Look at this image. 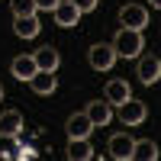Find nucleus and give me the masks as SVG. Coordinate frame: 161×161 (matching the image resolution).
<instances>
[{
  "mask_svg": "<svg viewBox=\"0 0 161 161\" xmlns=\"http://www.w3.org/2000/svg\"><path fill=\"white\" fill-rule=\"evenodd\" d=\"M110 45H113V52H116V58H139L142 48H145L139 29H119V32L113 36Z\"/></svg>",
  "mask_w": 161,
  "mask_h": 161,
  "instance_id": "1",
  "label": "nucleus"
},
{
  "mask_svg": "<svg viewBox=\"0 0 161 161\" xmlns=\"http://www.w3.org/2000/svg\"><path fill=\"white\" fill-rule=\"evenodd\" d=\"M87 61H90L93 71H110L113 64H116V52H113L110 42H97V45L87 48Z\"/></svg>",
  "mask_w": 161,
  "mask_h": 161,
  "instance_id": "2",
  "label": "nucleus"
},
{
  "mask_svg": "<svg viewBox=\"0 0 161 161\" xmlns=\"http://www.w3.org/2000/svg\"><path fill=\"white\" fill-rule=\"evenodd\" d=\"M119 23H123V29H145L148 26V10H145L142 3H126L123 10H119Z\"/></svg>",
  "mask_w": 161,
  "mask_h": 161,
  "instance_id": "3",
  "label": "nucleus"
},
{
  "mask_svg": "<svg viewBox=\"0 0 161 161\" xmlns=\"http://www.w3.org/2000/svg\"><path fill=\"white\" fill-rule=\"evenodd\" d=\"M145 116H148V110H145L142 100H132L129 97V100L119 103V123H123V126H142Z\"/></svg>",
  "mask_w": 161,
  "mask_h": 161,
  "instance_id": "4",
  "label": "nucleus"
},
{
  "mask_svg": "<svg viewBox=\"0 0 161 161\" xmlns=\"http://www.w3.org/2000/svg\"><path fill=\"white\" fill-rule=\"evenodd\" d=\"M132 145H136V139H132L129 132H116V136H110V142H106V152L116 161H129L132 158Z\"/></svg>",
  "mask_w": 161,
  "mask_h": 161,
  "instance_id": "5",
  "label": "nucleus"
},
{
  "mask_svg": "<svg viewBox=\"0 0 161 161\" xmlns=\"http://www.w3.org/2000/svg\"><path fill=\"white\" fill-rule=\"evenodd\" d=\"M23 113L19 110H3L0 113V139H16L23 132Z\"/></svg>",
  "mask_w": 161,
  "mask_h": 161,
  "instance_id": "6",
  "label": "nucleus"
},
{
  "mask_svg": "<svg viewBox=\"0 0 161 161\" xmlns=\"http://www.w3.org/2000/svg\"><path fill=\"white\" fill-rule=\"evenodd\" d=\"M64 129H68V139H90V132L97 126L87 119V113H74V116H68Z\"/></svg>",
  "mask_w": 161,
  "mask_h": 161,
  "instance_id": "7",
  "label": "nucleus"
},
{
  "mask_svg": "<svg viewBox=\"0 0 161 161\" xmlns=\"http://www.w3.org/2000/svg\"><path fill=\"white\" fill-rule=\"evenodd\" d=\"M158 77H161V61L158 55H142L139 58V80L142 84H158Z\"/></svg>",
  "mask_w": 161,
  "mask_h": 161,
  "instance_id": "8",
  "label": "nucleus"
},
{
  "mask_svg": "<svg viewBox=\"0 0 161 161\" xmlns=\"http://www.w3.org/2000/svg\"><path fill=\"white\" fill-rule=\"evenodd\" d=\"M29 87L39 93V97H48V93H55L58 77H55V71H42V68H39V71L29 77Z\"/></svg>",
  "mask_w": 161,
  "mask_h": 161,
  "instance_id": "9",
  "label": "nucleus"
},
{
  "mask_svg": "<svg viewBox=\"0 0 161 161\" xmlns=\"http://www.w3.org/2000/svg\"><path fill=\"white\" fill-rule=\"evenodd\" d=\"M55 13V23L58 26H64V29H71V26H77L80 23V10L71 3V0H58V7L52 10Z\"/></svg>",
  "mask_w": 161,
  "mask_h": 161,
  "instance_id": "10",
  "label": "nucleus"
},
{
  "mask_svg": "<svg viewBox=\"0 0 161 161\" xmlns=\"http://www.w3.org/2000/svg\"><path fill=\"white\" fill-rule=\"evenodd\" d=\"M129 97H132V87L126 84L123 77H113L110 84H106V90H103V100H106V103H113V106H119V103L129 100Z\"/></svg>",
  "mask_w": 161,
  "mask_h": 161,
  "instance_id": "11",
  "label": "nucleus"
},
{
  "mask_svg": "<svg viewBox=\"0 0 161 161\" xmlns=\"http://www.w3.org/2000/svg\"><path fill=\"white\" fill-rule=\"evenodd\" d=\"M84 113H87V119H90L93 126H106V123L113 119V103H106V100H93Z\"/></svg>",
  "mask_w": 161,
  "mask_h": 161,
  "instance_id": "12",
  "label": "nucleus"
},
{
  "mask_svg": "<svg viewBox=\"0 0 161 161\" xmlns=\"http://www.w3.org/2000/svg\"><path fill=\"white\" fill-rule=\"evenodd\" d=\"M36 71H39V68H36V58H32V55H16L13 64H10V74L16 77V80H29Z\"/></svg>",
  "mask_w": 161,
  "mask_h": 161,
  "instance_id": "13",
  "label": "nucleus"
},
{
  "mask_svg": "<svg viewBox=\"0 0 161 161\" xmlns=\"http://www.w3.org/2000/svg\"><path fill=\"white\" fill-rule=\"evenodd\" d=\"M32 58H36V68H42V71H58V64H61L58 48H52V45H42Z\"/></svg>",
  "mask_w": 161,
  "mask_h": 161,
  "instance_id": "14",
  "label": "nucleus"
},
{
  "mask_svg": "<svg viewBox=\"0 0 161 161\" xmlns=\"http://www.w3.org/2000/svg\"><path fill=\"white\" fill-rule=\"evenodd\" d=\"M39 29H42V23H39L36 16H13V32H16L19 39H36Z\"/></svg>",
  "mask_w": 161,
  "mask_h": 161,
  "instance_id": "15",
  "label": "nucleus"
},
{
  "mask_svg": "<svg viewBox=\"0 0 161 161\" xmlns=\"http://www.w3.org/2000/svg\"><path fill=\"white\" fill-rule=\"evenodd\" d=\"M68 158L71 161H90L93 158V148L87 139H68Z\"/></svg>",
  "mask_w": 161,
  "mask_h": 161,
  "instance_id": "16",
  "label": "nucleus"
},
{
  "mask_svg": "<svg viewBox=\"0 0 161 161\" xmlns=\"http://www.w3.org/2000/svg\"><path fill=\"white\" fill-rule=\"evenodd\" d=\"M132 158H136V161H155L158 158V145L152 139H142V142L132 145Z\"/></svg>",
  "mask_w": 161,
  "mask_h": 161,
  "instance_id": "17",
  "label": "nucleus"
},
{
  "mask_svg": "<svg viewBox=\"0 0 161 161\" xmlns=\"http://www.w3.org/2000/svg\"><path fill=\"white\" fill-rule=\"evenodd\" d=\"M10 13L13 16H36V0H10Z\"/></svg>",
  "mask_w": 161,
  "mask_h": 161,
  "instance_id": "18",
  "label": "nucleus"
},
{
  "mask_svg": "<svg viewBox=\"0 0 161 161\" xmlns=\"http://www.w3.org/2000/svg\"><path fill=\"white\" fill-rule=\"evenodd\" d=\"M71 3L80 10V13H93V10H97V3H100V0H71Z\"/></svg>",
  "mask_w": 161,
  "mask_h": 161,
  "instance_id": "19",
  "label": "nucleus"
},
{
  "mask_svg": "<svg viewBox=\"0 0 161 161\" xmlns=\"http://www.w3.org/2000/svg\"><path fill=\"white\" fill-rule=\"evenodd\" d=\"M58 0H36V10H55Z\"/></svg>",
  "mask_w": 161,
  "mask_h": 161,
  "instance_id": "20",
  "label": "nucleus"
},
{
  "mask_svg": "<svg viewBox=\"0 0 161 161\" xmlns=\"http://www.w3.org/2000/svg\"><path fill=\"white\" fill-rule=\"evenodd\" d=\"M39 152L32 148V145H19V158H36Z\"/></svg>",
  "mask_w": 161,
  "mask_h": 161,
  "instance_id": "21",
  "label": "nucleus"
},
{
  "mask_svg": "<svg viewBox=\"0 0 161 161\" xmlns=\"http://www.w3.org/2000/svg\"><path fill=\"white\" fill-rule=\"evenodd\" d=\"M152 7H161V0H152Z\"/></svg>",
  "mask_w": 161,
  "mask_h": 161,
  "instance_id": "22",
  "label": "nucleus"
},
{
  "mask_svg": "<svg viewBox=\"0 0 161 161\" xmlns=\"http://www.w3.org/2000/svg\"><path fill=\"white\" fill-rule=\"evenodd\" d=\"M0 100H3V84H0Z\"/></svg>",
  "mask_w": 161,
  "mask_h": 161,
  "instance_id": "23",
  "label": "nucleus"
}]
</instances>
